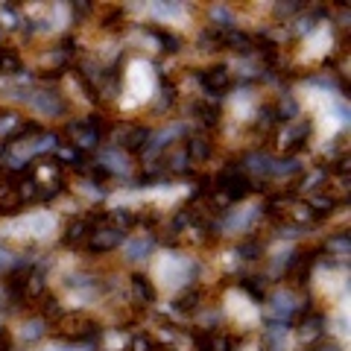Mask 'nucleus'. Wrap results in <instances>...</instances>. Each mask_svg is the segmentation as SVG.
I'll return each mask as SVG.
<instances>
[{
    "label": "nucleus",
    "instance_id": "2eb2a0df",
    "mask_svg": "<svg viewBox=\"0 0 351 351\" xmlns=\"http://www.w3.org/2000/svg\"><path fill=\"white\" fill-rule=\"evenodd\" d=\"M234 284L249 295L252 302H263V299H267V284H269L267 278H258V276H240Z\"/></svg>",
    "mask_w": 351,
    "mask_h": 351
},
{
    "label": "nucleus",
    "instance_id": "4be33fe9",
    "mask_svg": "<svg viewBox=\"0 0 351 351\" xmlns=\"http://www.w3.org/2000/svg\"><path fill=\"white\" fill-rule=\"evenodd\" d=\"M211 351H237V337L228 331H211Z\"/></svg>",
    "mask_w": 351,
    "mask_h": 351
},
{
    "label": "nucleus",
    "instance_id": "a211bd4d",
    "mask_svg": "<svg viewBox=\"0 0 351 351\" xmlns=\"http://www.w3.org/2000/svg\"><path fill=\"white\" fill-rule=\"evenodd\" d=\"M24 211V202L18 196V188H0V217H18Z\"/></svg>",
    "mask_w": 351,
    "mask_h": 351
},
{
    "label": "nucleus",
    "instance_id": "aec40b11",
    "mask_svg": "<svg viewBox=\"0 0 351 351\" xmlns=\"http://www.w3.org/2000/svg\"><path fill=\"white\" fill-rule=\"evenodd\" d=\"M24 71V62H21V56L15 50H0V73H6V76H15Z\"/></svg>",
    "mask_w": 351,
    "mask_h": 351
},
{
    "label": "nucleus",
    "instance_id": "7ed1b4c3",
    "mask_svg": "<svg viewBox=\"0 0 351 351\" xmlns=\"http://www.w3.org/2000/svg\"><path fill=\"white\" fill-rule=\"evenodd\" d=\"M196 80H199L202 91L211 97V100H217V97H223L228 88H232V71L226 68V64H211V68H202L196 71Z\"/></svg>",
    "mask_w": 351,
    "mask_h": 351
},
{
    "label": "nucleus",
    "instance_id": "6e6552de",
    "mask_svg": "<svg viewBox=\"0 0 351 351\" xmlns=\"http://www.w3.org/2000/svg\"><path fill=\"white\" fill-rule=\"evenodd\" d=\"M91 232H94V226L85 214L71 217L68 226H64V232H62V246L64 249H80V246H85V240L91 237Z\"/></svg>",
    "mask_w": 351,
    "mask_h": 351
},
{
    "label": "nucleus",
    "instance_id": "6ab92c4d",
    "mask_svg": "<svg viewBox=\"0 0 351 351\" xmlns=\"http://www.w3.org/2000/svg\"><path fill=\"white\" fill-rule=\"evenodd\" d=\"M223 38H226V29L208 24V27H202L199 38H196V47L199 50H223Z\"/></svg>",
    "mask_w": 351,
    "mask_h": 351
},
{
    "label": "nucleus",
    "instance_id": "9d476101",
    "mask_svg": "<svg viewBox=\"0 0 351 351\" xmlns=\"http://www.w3.org/2000/svg\"><path fill=\"white\" fill-rule=\"evenodd\" d=\"M191 114L196 117V123L208 132V129L219 126V120H223V108H219V103L211 100V97H202V100H196L191 106Z\"/></svg>",
    "mask_w": 351,
    "mask_h": 351
},
{
    "label": "nucleus",
    "instance_id": "9b49d317",
    "mask_svg": "<svg viewBox=\"0 0 351 351\" xmlns=\"http://www.w3.org/2000/svg\"><path fill=\"white\" fill-rule=\"evenodd\" d=\"M202 307H205V287H199V284H191V287L182 290L173 302V311L182 316H193V313H199Z\"/></svg>",
    "mask_w": 351,
    "mask_h": 351
},
{
    "label": "nucleus",
    "instance_id": "cd10ccee",
    "mask_svg": "<svg viewBox=\"0 0 351 351\" xmlns=\"http://www.w3.org/2000/svg\"><path fill=\"white\" fill-rule=\"evenodd\" d=\"M307 351H343V348H339L337 343H331V339H328V343H325V339H319V343H313Z\"/></svg>",
    "mask_w": 351,
    "mask_h": 351
},
{
    "label": "nucleus",
    "instance_id": "412c9836",
    "mask_svg": "<svg viewBox=\"0 0 351 351\" xmlns=\"http://www.w3.org/2000/svg\"><path fill=\"white\" fill-rule=\"evenodd\" d=\"M237 255L243 258V261H261V255H263V240H258V237H246L243 243L237 246Z\"/></svg>",
    "mask_w": 351,
    "mask_h": 351
},
{
    "label": "nucleus",
    "instance_id": "f257e3e1",
    "mask_svg": "<svg viewBox=\"0 0 351 351\" xmlns=\"http://www.w3.org/2000/svg\"><path fill=\"white\" fill-rule=\"evenodd\" d=\"M100 334V322L85 311L62 313V319L53 325V337L62 339V343H94Z\"/></svg>",
    "mask_w": 351,
    "mask_h": 351
},
{
    "label": "nucleus",
    "instance_id": "393cba45",
    "mask_svg": "<svg viewBox=\"0 0 351 351\" xmlns=\"http://www.w3.org/2000/svg\"><path fill=\"white\" fill-rule=\"evenodd\" d=\"M156 339H152L147 331H141V334H135L129 339V351H156Z\"/></svg>",
    "mask_w": 351,
    "mask_h": 351
},
{
    "label": "nucleus",
    "instance_id": "dca6fc26",
    "mask_svg": "<svg viewBox=\"0 0 351 351\" xmlns=\"http://www.w3.org/2000/svg\"><path fill=\"white\" fill-rule=\"evenodd\" d=\"M147 32L158 41V47H161L164 53H179V50H182V38H179V36H173V32H170L167 27L149 24V27H147Z\"/></svg>",
    "mask_w": 351,
    "mask_h": 351
},
{
    "label": "nucleus",
    "instance_id": "b1692460",
    "mask_svg": "<svg viewBox=\"0 0 351 351\" xmlns=\"http://www.w3.org/2000/svg\"><path fill=\"white\" fill-rule=\"evenodd\" d=\"M47 328H50V325L36 316V319L24 322V339H27V343H36V339H41L44 334H47Z\"/></svg>",
    "mask_w": 351,
    "mask_h": 351
},
{
    "label": "nucleus",
    "instance_id": "bb28decb",
    "mask_svg": "<svg viewBox=\"0 0 351 351\" xmlns=\"http://www.w3.org/2000/svg\"><path fill=\"white\" fill-rule=\"evenodd\" d=\"M0 351H15V339H12V331L6 325H0Z\"/></svg>",
    "mask_w": 351,
    "mask_h": 351
},
{
    "label": "nucleus",
    "instance_id": "39448f33",
    "mask_svg": "<svg viewBox=\"0 0 351 351\" xmlns=\"http://www.w3.org/2000/svg\"><path fill=\"white\" fill-rule=\"evenodd\" d=\"M62 138H68V144L76 147L80 152H85V156H88V149H97V147H100V141H103L91 126L85 123V120H71V123L64 126Z\"/></svg>",
    "mask_w": 351,
    "mask_h": 351
},
{
    "label": "nucleus",
    "instance_id": "f03ea898",
    "mask_svg": "<svg viewBox=\"0 0 351 351\" xmlns=\"http://www.w3.org/2000/svg\"><path fill=\"white\" fill-rule=\"evenodd\" d=\"M126 243V232H120L117 226H97L91 237L85 240V252L88 255H94V258H100V255H108V252H114L117 246H123Z\"/></svg>",
    "mask_w": 351,
    "mask_h": 351
},
{
    "label": "nucleus",
    "instance_id": "20e7f679",
    "mask_svg": "<svg viewBox=\"0 0 351 351\" xmlns=\"http://www.w3.org/2000/svg\"><path fill=\"white\" fill-rule=\"evenodd\" d=\"M311 135H313V120L304 117V120H295V123H290V129L284 132V158H295L299 152L307 149V144H311Z\"/></svg>",
    "mask_w": 351,
    "mask_h": 351
},
{
    "label": "nucleus",
    "instance_id": "ddd939ff",
    "mask_svg": "<svg viewBox=\"0 0 351 351\" xmlns=\"http://www.w3.org/2000/svg\"><path fill=\"white\" fill-rule=\"evenodd\" d=\"M132 295H135V302L141 307H147V304H156L158 290H156V284L149 281V276H144V272H135V276H132Z\"/></svg>",
    "mask_w": 351,
    "mask_h": 351
},
{
    "label": "nucleus",
    "instance_id": "f8f14e48",
    "mask_svg": "<svg viewBox=\"0 0 351 351\" xmlns=\"http://www.w3.org/2000/svg\"><path fill=\"white\" fill-rule=\"evenodd\" d=\"M223 50H232L237 56H252L255 53V32H243V29H226L223 38Z\"/></svg>",
    "mask_w": 351,
    "mask_h": 351
},
{
    "label": "nucleus",
    "instance_id": "423d86ee",
    "mask_svg": "<svg viewBox=\"0 0 351 351\" xmlns=\"http://www.w3.org/2000/svg\"><path fill=\"white\" fill-rule=\"evenodd\" d=\"M27 97L24 100L29 106H36L41 114H47V117H62V114H68V103L62 100V94L59 91H24Z\"/></svg>",
    "mask_w": 351,
    "mask_h": 351
},
{
    "label": "nucleus",
    "instance_id": "5701e85b",
    "mask_svg": "<svg viewBox=\"0 0 351 351\" xmlns=\"http://www.w3.org/2000/svg\"><path fill=\"white\" fill-rule=\"evenodd\" d=\"M152 246H156V237H144V240H132L129 243V252H126V258L129 261H141V258H147Z\"/></svg>",
    "mask_w": 351,
    "mask_h": 351
},
{
    "label": "nucleus",
    "instance_id": "a878e982",
    "mask_svg": "<svg viewBox=\"0 0 351 351\" xmlns=\"http://www.w3.org/2000/svg\"><path fill=\"white\" fill-rule=\"evenodd\" d=\"M307 9V3H278L272 12H276V18H293V15H299V12H304Z\"/></svg>",
    "mask_w": 351,
    "mask_h": 351
},
{
    "label": "nucleus",
    "instance_id": "4468645a",
    "mask_svg": "<svg viewBox=\"0 0 351 351\" xmlns=\"http://www.w3.org/2000/svg\"><path fill=\"white\" fill-rule=\"evenodd\" d=\"M304 173V164L299 158H278L269 164V173L272 179H299V176Z\"/></svg>",
    "mask_w": 351,
    "mask_h": 351
},
{
    "label": "nucleus",
    "instance_id": "0eeeda50",
    "mask_svg": "<svg viewBox=\"0 0 351 351\" xmlns=\"http://www.w3.org/2000/svg\"><path fill=\"white\" fill-rule=\"evenodd\" d=\"M182 147H184V152H188V158H191V164H205L208 158L214 156V135L211 132H193V135H188L182 141Z\"/></svg>",
    "mask_w": 351,
    "mask_h": 351
},
{
    "label": "nucleus",
    "instance_id": "f3484780",
    "mask_svg": "<svg viewBox=\"0 0 351 351\" xmlns=\"http://www.w3.org/2000/svg\"><path fill=\"white\" fill-rule=\"evenodd\" d=\"M44 293H47V278H44L41 269L32 267L27 276V284H24V302H38Z\"/></svg>",
    "mask_w": 351,
    "mask_h": 351
},
{
    "label": "nucleus",
    "instance_id": "1a4fd4ad",
    "mask_svg": "<svg viewBox=\"0 0 351 351\" xmlns=\"http://www.w3.org/2000/svg\"><path fill=\"white\" fill-rule=\"evenodd\" d=\"M325 325H328V316L322 311H311L304 319L295 322V331H299V337L307 346H313V343H319V339H325Z\"/></svg>",
    "mask_w": 351,
    "mask_h": 351
}]
</instances>
